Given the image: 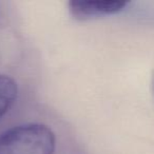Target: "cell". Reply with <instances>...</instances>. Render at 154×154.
Here are the masks:
<instances>
[{
    "instance_id": "3",
    "label": "cell",
    "mask_w": 154,
    "mask_h": 154,
    "mask_svg": "<svg viewBox=\"0 0 154 154\" xmlns=\"http://www.w3.org/2000/svg\"><path fill=\"white\" fill-rule=\"evenodd\" d=\"M18 95V86L14 78L0 75V119L10 111Z\"/></svg>"
},
{
    "instance_id": "2",
    "label": "cell",
    "mask_w": 154,
    "mask_h": 154,
    "mask_svg": "<svg viewBox=\"0 0 154 154\" xmlns=\"http://www.w3.org/2000/svg\"><path fill=\"white\" fill-rule=\"evenodd\" d=\"M128 5L125 0H72L68 3L71 15L77 20H90L119 13Z\"/></svg>"
},
{
    "instance_id": "1",
    "label": "cell",
    "mask_w": 154,
    "mask_h": 154,
    "mask_svg": "<svg viewBox=\"0 0 154 154\" xmlns=\"http://www.w3.org/2000/svg\"><path fill=\"white\" fill-rule=\"evenodd\" d=\"M55 148V134L43 124L18 125L0 134V154H54Z\"/></svg>"
}]
</instances>
